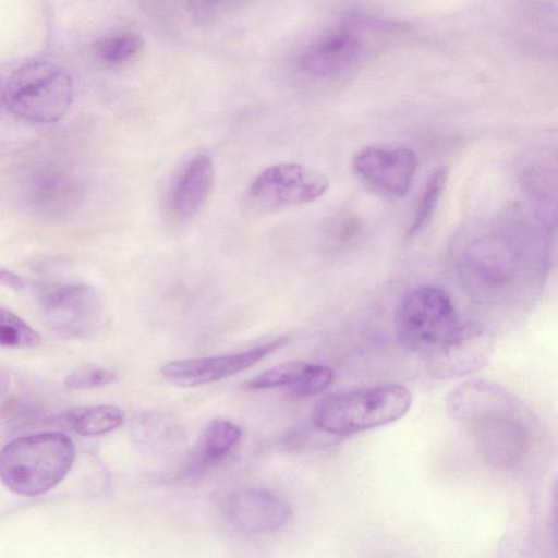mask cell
I'll return each mask as SVG.
<instances>
[{
	"instance_id": "cell-1",
	"label": "cell",
	"mask_w": 558,
	"mask_h": 558,
	"mask_svg": "<svg viewBox=\"0 0 558 558\" xmlns=\"http://www.w3.org/2000/svg\"><path fill=\"white\" fill-rule=\"evenodd\" d=\"M449 414L469 430L483 459L506 470L520 463L533 435L531 411L496 383L471 379L447 397Z\"/></svg>"
},
{
	"instance_id": "cell-2",
	"label": "cell",
	"mask_w": 558,
	"mask_h": 558,
	"mask_svg": "<svg viewBox=\"0 0 558 558\" xmlns=\"http://www.w3.org/2000/svg\"><path fill=\"white\" fill-rule=\"evenodd\" d=\"M74 457L73 441L63 433L22 436L0 450V480L17 495L38 496L65 477Z\"/></svg>"
},
{
	"instance_id": "cell-3",
	"label": "cell",
	"mask_w": 558,
	"mask_h": 558,
	"mask_svg": "<svg viewBox=\"0 0 558 558\" xmlns=\"http://www.w3.org/2000/svg\"><path fill=\"white\" fill-rule=\"evenodd\" d=\"M410 390L399 384H383L330 393L315 407L313 423L328 435L347 436L389 424L411 408Z\"/></svg>"
},
{
	"instance_id": "cell-4",
	"label": "cell",
	"mask_w": 558,
	"mask_h": 558,
	"mask_svg": "<svg viewBox=\"0 0 558 558\" xmlns=\"http://www.w3.org/2000/svg\"><path fill=\"white\" fill-rule=\"evenodd\" d=\"M73 97L69 72L49 61L19 68L9 78L4 100L16 117L34 123H53L68 112Z\"/></svg>"
},
{
	"instance_id": "cell-5",
	"label": "cell",
	"mask_w": 558,
	"mask_h": 558,
	"mask_svg": "<svg viewBox=\"0 0 558 558\" xmlns=\"http://www.w3.org/2000/svg\"><path fill=\"white\" fill-rule=\"evenodd\" d=\"M395 326L400 343L426 357L447 343L462 323L444 290L421 287L401 300Z\"/></svg>"
},
{
	"instance_id": "cell-6",
	"label": "cell",
	"mask_w": 558,
	"mask_h": 558,
	"mask_svg": "<svg viewBox=\"0 0 558 558\" xmlns=\"http://www.w3.org/2000/svg\"><path fill=\"white\" fill-rule=\"evenodd\" d=\"M39 306L46 324L68 337H87L100 330L107 320L106 303L93 286L70 282L45 288Z\"/></svg>"
},
{
	"instance_id": "cell-7",
	"label": "cell",
	"mask_w": 558,
	"mask_h": 558,
	"mask_svg": "<svg viewBox=\"0 0 558 558\" xmlns=\"http://www.w3.org/2000/svg\"><path fill=\"white\" fill-rule=\"evenodd\" d=\"M387 28L388 25L378 20L351 19L312 46L302 58V66L318 76L341 73L361 60L372 35L384 33Z\"/></svg>"
},
{
	"instance_id": "cell-8",
	"label": "cell",
	"mask_w": 558,
	"mask_h": 558,
	"mask_svg": "<svg viewBox=\"0 0 558 558\" xmlns=\"http://www.w3.org/2000/svg\"><path fill=\"white\" fill-rule=\"evenodd\" d=\"M417 160L407 147L371 145L352 160L355 178L369 191L385 197H401L411 186Z\"/></svg>"
},
{
	"instance_id": "cell-9",
	"label": "cell",
	"mask_w": 558,
	"mask_h": 558,
	"mask_svg": "<svg viewBox=\"0 0 558 558\" xmlns=\"http://www.w3.org/2000/svg\"><path fill=\"white\" fill-rule=\"evenodd\" d=\"M329 182L322 172L299 163L272 165L259 172L248 186V195L267 206L311 203L326 193Z\"/></svg>"
},
{
	"instance_id": "cell-10",
	"label": "cell",
	"mask_w": 558,
	"mask_h": 558,
	"mask_svg": "<svg viewBox=\"0 0 558 558\" xmlns=\"http://www.w3.org/2000/svg\"><path fill=\"white\" fill-rule=\"evenodd\" d=\"M287 342V337H280L243 352L210 357L175 360L163 364L160 373L168 383L175 386H201L247 369Z\"/></svg>"
},
{
	"instance_id": "cell-11",
	"label": "cell",
	"mask_w": 558,
	"mask_h": 558,
	"mask_svg": "<svg viewBox=\"0 0 558 558\" xmlns=\"http://www.w3.org/2000/svg\"><path fill=\"white\" fill-rule=\"evenodd\" d=\"M225 512L233 526L252 534L275 532L292 517L291 507L284 499L257 487L231 493L226 500Z\"/></svg>"
},
{
	"instance_id": "cell-12",
	"label": "cell",
	"mask_w": 558,
	"mask_h": 558,
	"mask_svg": "<svg viewBox=\"0 0 558 558\" xmlns=\"http://www.w3.org/2000/svg\"><path fill=\"white\" fill-rule=\"evenodd\" d=\"M492 350V342L481 327L462 324L447 343L426 356V363L436 378L454 379L483 368Z\"/></svg>"
},
{
	"instance_id": "cell-13",
	"label": "cell",
	"mask_w": 558,
	"mask_h": 558,
	"mask_svg": "<svg viewBox=\"0 0 558 558\" xmlns=\"http://www.w3.org/2000/svg\"><path fill=\"white\" fill-rule=\"evenodd\" d=\"M215 180V169L207 154L193 156L179 171L169 194L168 207L179 220L193 218L209 197Z\"/></svg>"
},
{
	"instance_id": "cell-14",
	"label": "cell",
	"mask_w": 558,
	"mask_h": 558,
	"mask_svg": "<svg viewBox=\"0 0 558 558\" xmlns=\"http://www.w3.org/2000/svg\"><path fill=\"white\" fill-rule=\"evenodd\" d=\"M77 196V186L70 177L49 172L35 179L29 198L37 210L53 215L70 210Z\"/></svg>"
},
{
	"instance_id": "cell-15",
	"label": "cell",
	"mask_w": 558,
	"mask_h": 558,
	"mask_svg": "<svg viewBox=\"0 0 558 558\" xmlns=\"http://www.w3.org/2000/svg\"><path fill=\"white\" fill-rule=\"evenodd\" d=\"M242 436L241 428L234 423L213 420L205 428L198 447V460L209 464L223 459L238 445Z\"/></svg>"
},
{
	"instance_id": "cell-16",
	"label": "cell",
	"mask_w": 558,
	"mask_h": 558,
	"mask_svg": "<svg viewBox=\"0 0 558 558\" xmlns=\"http://www.w3.org/2000/svg\"><path fill=\"white\" fill-rule=\"evenodd\" d=\"M123 420V413L118 407L101 404L78 411L72 425L82 436H98L116 429Z\"/></svg>"
},
{
	"instance_id": "cell-17",
	"label": "cell",
	"mask_w": 558,
	"mask_h": 558,
	"mask_svg": "<svg viewBox=\"0 0 558 558\" xmlns=\"http://www.w3.org/2000/svg\"><path fill=\"white\" fill-rule=\"evenodd\" d=\"M447 172L445 169L436 170L428 179L417 203L412 225L407 231L408 240L421 232L432 219L445 190Z\"/></svg>"
},
{
	"instance_id": "cell-18",
	"label": "cell",
	"mask_w": 558,
	"mask_h": 558,
	"mask_svg": "<svg viewBox=\"0 0 558 558\" xmlns=\"http://www.w3.org/2000/svg\"><path fill=\"white\" fill-rule=\"evenodd\" d=\"M41 341L39 333L20 316L0 305V347L35 348Z\"/></svg>"
},
{
	"instance_id": "cell-19",
	"label": "cell",
	"mask_w": 558,
	"mask_h": 558,
	"mask_svg": "<svg viewBox=\"0 0 558 558\" xmlns=\"http://www.w3.org/2000/svg\"><path fill=\"white\" fill-rule=\"evenodd\" d=\"M307 365L308 363L301 361H289L278 364L244 381L242 388L245 390H259L281 386L290 387L301 378Z\"/></svg>"
},
{
	"instance_id": "cell-20",
	"label": "cell",
	"mask_w": 558,
	"mask_h": 558,
	"mask_svg": "<svg viewBox=\"0 0 558 558\" xmlns=\"http://www.w3.org/2000/svg\"><path fill=\"white\" fill-rule=\"evenodd\" d=\"M142 46L143 40L137 34L124 32L104 38L97 45V52L102 60L116 63L128 60Z\"/></svg>"
},
{
	"instance_id": "cell-21",
	"label": "cell",
	"mask_w": 558,
	"mask_h": 558,
	"mask_svg": "<svg viewBox=\"0 0 558 558\" xmlns=\"http://www.w3.org/2000/svg\"><path fill=\"white\" fill-rule=\"evenodd\" d=\"M333 380V372L322 364L308 363L301 378L288 387L293 398H308L325 391Z\"/></svg>"
},
{
	"instance_id": "cell-22",
	"label": "cell",
	"mask_w": 558,
	"mask_h": 558,
	"mask_svg": "<svg viewBox=\"0 0 558 558\" xmlns=\"http://www.w3.org/2000/svg\"><path fill=\"white\" fill-rule=\"evenodd\" d=\"M114 379V374L102 367H83L71 373L64 380L68 389L104 387Z\"/></svg>"
},
{
	"instance_id": "cell-23",
	"label": "cell",
	"mask_w": 558,
	"mask_h": 558,
	"mask_svg": "<svg viewBox=\"0 0 558 558\" xmlns=\"http://www.w3.org/2000/svg\"><path fill=\"white\" fill-rule=\"evenodd\" d=\"M0 284L15 291H20L23 290L27 283L19 274L5 268H0Z\"/></svg>"
}]
</instances>
